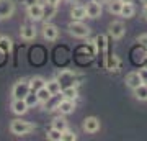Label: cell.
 <instances>
[{
	"label": "cell",
	"mask_w": 147,
	"mask_h": 141,
	"mask_svg": "<svg viewBox=\"0 0 147 141\" xmlns=\"http://www.w3.org/2000/svg\"><path fill=\"white\" fill-rule=\"evenodd\" d=\"M36 126L30 123V121H23V120H13L10 123V131L16 136H23V135H28L31 133Z\"/></svg>",
	"instance_id": "obj_1"
},
{
	"label": "cell",
	"mask_w": 147,
	"mask_h": 141,
	"mask_svg": "<svg viewBox=\"0 0 147 141\" xmlns=\"http://www.w3.org/2000/svg\"><path fill=\"white\" fill-rule=\"evenodd\" d=\"M67 30L74 38H87L90 35V28L80 20H74L72 23H69Z\"/></svg>",
	"instance_id": "obj_2"
},
{
	"label": "cell",
	"mask_w": 147,
	"mask_h": 141,
	"mask_svg": "<svg viewBox=\"0 0 147 141\" xmlns=\"http://www.w3.org/2000/svg\"><path fill=\"white\" fill-rule=\"evenodd\" d=\"M30 92V79H21L11 87V97L13 99H25Z\"/></svg>",
	"instance_id": "obj_3"
},
{
	"label": "cell",
	"mask_w": 147,
	"mask_h": 141,
	"mask_svg": "<svg viewBox=\"0 0 147 141\" xmlns=\"http://www.w3.org/2000/svg\"><path fill=\"white\" fill-rule=\"evenodd\" d=\"M75 77H77V74L74 72V71L65 69V71H61L56 79L59 80L61 87L64 89V87H69V85H75Z\"/></svg>",
	"instance_id": "obj_4"
},
{
	"label": "cell",
	"mask_w": 147,
	"mask_h": 141,
	"mask_svg": "<svg viewBox=\"0 0 147 141\" xmlns=\"http://www.w3.org/2000/svg\"><path fill=\"white\" fill-rule=\"evenodd\" d=\"M108 33H110V36L113 40H121L126 33V26H124L123 21H113L108 26Z\"/></svg>",
	"instance_id": "obj_5"
},
{
	"label": "cell",
	"mask_w": 147,
	"mask_h": 141,
	"mask_svg": "<svg viewBox=\"0 0 147 141\" xmlns=\"http://www.w3.org/2000/svg\"><path fill=\"white\" fill-rule=\"evenodd\" d=\"M15 13V2L13 0H0V20H7Z\"/></svg>",
	"instance_id": "obj_6"
},
{
	"label": "cell",
	"mask_w": 147,
	"mask_h": 141,
	"mask_svg": "<svg viewBox=\"0 0 147 141\" xmlns=\"http://www.w3.org/2000/svg\"><path fill=\"white\" fill-rule=\"evenodd\" d=\"M61 113V115H70V113H74V110H75V102L70 99H61L59 100V104H57V108H56Z\"/></svg>",
	"instance_id": "obj_7"
},
{
	"label": "cell",
	"mask_w": 147,
	"mask_h": 141,
	"mask_svg": "<svg viewBox=\"0 0 147 141\" xmlns=\"http://www.w3.org/2000/svg\"><path fill=\"white\" fill-rule=\"evenodd\" d=\"M59 36V30L56 25H51V23H46L42 26V38L47 40V41H56Z\"/></svg>",
	"instance_id": "obj_8"
},
{
	"label": "cell",
	"mask_w": 147,
	"mask_h": 141,
	"mask_svg": "<svg viewBox=\"0 0 147 141\" xmlns=\"http://www.w3.org/2000/svg\"><path fill=\"white\" fill-rule=\"evenodd\" d=\"M84 130L90 135H93L96 131L100 130V120L96 116H87L84 120Z\"/></svg>",
	"instance_id": "obj_9"
},
{
	"label": "cell",
	"mask_w": 147,
	"mask_h": 141,
	"mask_svg": "<svg viewBox=\"0 0 147 141\" xmlns=\"http://www.w3.org/2000/svg\"><path fill=\"white\" fill-rule=\"evenodd\" d=\"M28 104L25 102V99H13L11 102V112L15 113V115H25L28 112Z\"/></svg>",
	"instance_id": "obj_10"
},
{
	"label": "cell",
	"mask_w": 147,
	"mask_h": 141,
	"mask_svg": "<svg viewBox=\"0 0 147 141\" xmlns=\"http://www.w3.org/2000/svg\"><path fill=\"white\" fill-rule=\"evenodd\" d=\"M124 82H126V85L127 87H129V89H137V87H139V85H141V84H144L142 82V79H141V76H139V71H134V72H129L126 76V79H124Z\"/></svg>",
	"instance_id": "obj_11"
},
{
	"label": "cell",
	"mask_w": 147,
	"mask_h": 141,
	"mask_svg": "<svg viewBox=\"0 0 147 141\" xmlns=\"http://www.w3.org/2000/svg\"><path fill=\"white\" fill-rule=\"evenodd\" d=\"M26 13H28V16L34 21L42 20V5L41 3H34V5H31V7H26Z\"/></svg>",
	"instance_id": "obj_12"
},
{
	"label": "cell",
	"mask_w": 147,
	"mask_h": 141,
	"mask_svg": "<svg viewBox=\"0 0 147 141\" xmlns=\"http://www.w3.org/2000/svg\"><path fill=\"white\" fill-rule=\"evenodd\" d=\"M20 36L25 41H31V40L36 38V28L33 25H23L21 26V31H20Z\"/></svg>",
	"instance_id": "obj_13"
},
{
	"label": "cell",
	"mask_w": 147,
	"mask_h": 141,
	"mask_svg": "<svg viewBox=\"0 0 147 141\" xmlns=\"http://www.w3.org/2000/svg\"><path fill=\"white\" fill-rule=\"evenodd\" d=\"M85 10H87V16L88 18H98L101 15V3H96V2H90L88 5L85 7Z\"/></svg>",
	"instance_id": "obj_14"
},
{
	"label": "cell",
	"mask_w": 147,
	"mask_h": 141,
	"mask_svg": "<svg viewBox=\"0 0 147 141\" xmlns=\"http://www.w3.org/2000/svg\"><path fill=\"white\" fill-rule=\"evenodd\" d=\"M61 94H62L64 99L75 100L77 97H79V90H77V87H75V85H69V87H64V89L61 90Z\"/></svg>",
	"instance_id": "obj_15"
},
{
	"label": "cell",
	"mask_w": 147,
	"mask_h": 141,
	"mask_svg": "<svg viewBox=\"0 0 147 141\" xmlns=\"http://www.w3.org/2000/svg\"><path fill=\"white\" fill-rule=\"evenodd\" d=\"M53 128H56V130H59L61 133H64V131L69 128V123H67V120L64 118V115H61V116H56L53 120Z\"/></svg>",
	"instance_id": "obj_16"
},
{
	"label": "cell",
	"mask_w": 147,
	"mask_h": 141,
	"mask_svg": "<svg viewBox=\"0 0 147 141\" xmlns=\"http://www.w3.org/2000/svg\"><path fill=\"white\" fill-rule=\"evenodd\" d=\"M44 85H46V80H44L41 76H34V77L30 79V90H33V92L39 90L41 87H44Z\"/></svg>",
	"instance_id": "obj_17"
},
{
	"label": "cell",
	"mask_w": 147,
	"mask_h": 141,
	"mask_svg": "<svg viewBox=\"0 0 147 141\" xmlns=\"http://www.w3.org/2000/svg\"><path fill=\"white\" fill-rule=\"evenodd\" d=\"M70 16H72V20H84L87 18V10H85V7H74L72 10H70Z\"/></svg>",
	"instance_id": "obj_18"
},
{
	"label": "cell",
	"mask_w": 147,
	"mask_h": 141,
	"mask_svg": "<svg viewBox=\"0 0 147 141\" xmlns=\"http://www.w3.org/2000/svg\"><path fill=\"white\" fill-rule=\"evenodd\" d=\"M46 87H47V90H49L53 95H59V94H61V90H62V87H61V84H59L57 79L46 80Z\"/></svg>",
	"instance_id": "obj_19"
},
{
	"label": "cell",
	"mask_w": 147,
	"mask_h": 141,
	"mask_svg": "<svg viewBox=\"0 0 147 141\" xmlns=\"http://www.w3.org/2000/svg\"><path fill=\"white\" fill-rule=\"evenodd\" d=\"M134 97L141 102H147V84H141L137 89H134Z\"/></svg>",
	"instance_id": "obj_20"
},
{
	"label": "cell",
	"mask_w": 147,
	"mask_h": 141,
	"mask_svg": "<svg viewBox=\"0 0 147 141\" xmlns=\"http://www.w3.org/2000/svg\"><path fill=\"white\" fill-rule=\"evenodd\" d=\"M11 48H13V41H11L8 36H0V51L8 54L11 51Z\"/></svg>",
	"instance_id": "obj_21"
},
{
	"label": "cell",
	"mask_w": 147,
	"mask_h": 141,
	"mask_svg": "<svg viewBox=\"0 0 147 141\" xmlns=\"http://www.w3.org/2000/svg\"><path fill=\"white\" fill-rule=\"evenodd\" d=\"M106 69L111 71V72H113V71H115V72L119 71V61H118V58H116L115 54L106 58Z\"/></svg>",
	"instance_id": "obj_22"
},
{
	"label": "cell",
	"mask_w": 147,
	"mask_h": 141,
	"mask_svg": "<svg viewBox=\"0 0 147 141\" xmlns=\"http://www.w3.org/2000/svg\"><path fill=\"white\" fill-rule=\"evenodd\" d=\"M123 5H124L123 0H113V2H110V5H108V10H110L113 15H121Z\"/></svg>",
	"instance_id": "obj_23"
},
{
	"label": "cell",
	"mask_w": 147,
	"mask_h": 141,
	"mask_svg": "<svg viewBox=\"0 0 147 141\" xmlns=\"http://www.w3.org/2000/svg\"><path fill=\"white\" fill-rule=\"evenodd\" d=\"M56 12H57V7L56 5H42V18H46V20H51L54 15H56Z\"/></svg>",
	"instance_id": "obj_24"
},
{
	"label": "cell",
	"mask_w": 147,
	"mask_h": 141,
	"mask_svg": "<svg viewBox=\"0 0 147 141\" xmlns=\"http://www.w3.org/2000/svg\"><path fill=\"white\" fill-rule=\"evenodd\" d=\"M93 44H95V48H96V51L103 56V52H105V49H106V38L103 36V35L96 36L95 38V41H93Z\"/></svg>",
	"instance_id": "obj_25"
},
{
	"label": "cell",
	"mask_w": 147,
	"mask_h": 141,
	"mask_svg": "<svg viewBox=\"0 0 147 141\" xmlns=\"http://www.w3.org/2000/svg\"><path fill=\"white\" fill-rule=\"evenodd\" d=\"M36 94H38V99H39V104H46L47 100L53 97V94L47 90L46 85H44V87H41L39 90H36Z\"/></svg>",
	"instance_id": "obj_26"
},
{
	"label": "cell",
	"mask_w": 147,
	"mask_h": 141,
	"mask_svg": "<svg viewBox=\"0 0 147 141\" xmlns=\"http://www.w3.org/2000/svg\"><path fill=\"white\" fill-rule=\"evenodd\" d=\"M25 102L28 104V107H36V105L39 104L38 94H36V92H33V90H30V92L26 94V97H25Z\"/></svg>",
	"instance_id": "obj_27"
},
{
	"label": "cell",
	"mask_w": 147,
	"mask_h": 141,
	"mask_svg": "<svg viewBox=\"0 0 147 141\" xmlns=\"http://www.w3.org/2000/svg\"><path fill=\"white\" fill-rule=\"evenodd\" d=\"M134 13H136V8H134L132 3H124V5H123V10H121V15L123 16L131 18V16H134Z\"/></svg>",
	"instance_id": "obj_28"
},
{
	"label": "cell",
	"mask_w": 147,
	"mask_h": 141,
	"mask_svg": "<svg viewBox=\"0 0 147 141\" xmlns=\"http://www.w3.org/2000/svg\"><path fill=\"white\" fill-rule=\"evenodd\" d=\"M47 140L51 141H62V133L59 130H56V128H51V130L47 131Z\"/></svg>",
	"instance_id": "obj_29"
},
{
	"label": "cell",
	"mask_w": 147,
	"mask_h": 141,
	"mask_svg": "<svg viewBox=\"0 0 147 141\" xmlns=\"http://www.w3.org/2000/svg\"><path fill=\"white\" fill-rule=\"evenodd\" d=\"M77 140V135H75V131H70L67 128V130L62 133V141H75Z\"/></svg>",
	"instance_id": "obj_30"
},
{
	"label": "cell",
	"mask_w": 147,
	"mask_h": 141,
	"mask_svg": "<svg viewBox=\"0 0 147 141\" xmlns=\"http://www.w3.org/2000/svg\"><path fill=\"white\" fill-rule=\"evenodd\" d=\"M137 43H139L141 46H144V48L147 49V33H146V35H141V36L137 38Z\"/></svg>",
	"instance_id": "obj_31"
},
{
	"label": "cell",
	"mask_w": 147,
	"mask_h": 141,
	"mask_svg": "<svg viewBox=\"0 0 147 141\" xmlns=\"http://www.w3.org/2000/svg\"><path fill=\"white\" fill-rule=\"evenodd\" d=\"M139 76H141L142 82H144V84H147V67H142V69H139Z\"/></svg>",
	"instance_id": "obj_32"
},
{
	"label": "cell",
	"mask_w": 147,
	"mask_h": 141,
	"mask_svg": "<svg viewBox=\"0 0 147 141\" xmlns=\"http://www.w3.org/2000/svg\"><path fill=\"white\" fill-rule=\"evenodd\" d=\"M20 2L25 7H31V5H34V3H39V0H20Z\"/></svg>",
	"instance_id": "obj_33"
},
{
	"label": "cell",
	"mask_w": 147,
	"mask_h": 141,
	"mask_svg": "<svg viewBox=\"0 0 147 141\" xmlns=\"http://www.w3.org/2000/svg\"><path fill=\"white\" fill-rule=\"evenodd\" d=\"M59 2H61V0H46V3H49V5H56V7L59 5Z\"/></svg>",
	"instance_id": "obj_34"
},
{
	"label": "cell",
	"mask_w": 147,
	"mask_h": 141,
	"mask_svg": "<svg viewBox=\"0 0 147 141\" xmlns=\"http://www.w3.org/2000/svg\"><path fill=\"white\" fill-rule=\"evenodd\" d=\"M142 15H144V18L147 20V7H144V12H142Z\"/></svg>",
	"instance_id": "obj_35"
},
{
	"label": "cell",
	"mask_w": 147,
	"mask_h": 141,
	"mask_svg": "<svg viewBox=\"0 0 147 141\" xmlns=\"http://www.w3.org/2000/svg\"><path fill=\"white\" fill-rule=\"evenodd\" d=\"M93 2H96V3H106L108 0H93Z\"/></svg>",
	"instance_id": "obj_36"
},
{
	"label": "cell",
	"mask_w": 147,
	"mask_h": 141,
	"mask_svg": "<svg viewBox=\"0 0 147 141\" xmlns=\"http://www.w3.org/2000/svg\"><path fill=\"white\" fill-rule=\"evenodd\" d=\"M141 3H142L144 7H147V0H141Z\"/></svg>",
	"instance_id": "obj_37"
},
{
	"label": "cell",
	"mask_w": 147,
	"mask_h": 141,
	"mask_svg": "<svg viewBox=\"0 0 147 141\" xmlns=\"http://www.w3.org/2000/svg\"><path fill=\"white\" fill-rule=\"evenodd\" d=\"M124 3H132V0H123Z\"/></svg>",
	"instance_id": "obj_38"
},
{
	"label": "cell",
	"mask_w": 147,
	"mask_h": 141,
	"mask_svg": "<svg viewBox=\"0 0 147 141\" xmlns=\"http://www.w3.org/2000/svg\"><path fill=\"white\" fill-rule=\"evenodd\" d=\"M67 2H77V0H67Z\"/></svg>",
	"instance_id": "obj_39"
}]
</instances>
